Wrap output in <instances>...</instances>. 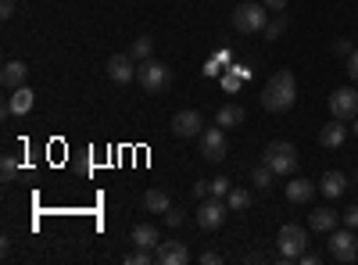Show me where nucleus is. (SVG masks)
Segmentation results:
<instances>
[{
  "label": "nucleus",
  "instance_id": "nucleus-1",
  "mask_svg": "<svg viewBox=\"0 0 358 265\" xmlns=\"http://www.w3.org/2000/svg\"><path fill=\"white\" fill-rule=\"evenodd\" d=\"M294 101H297V83H294V72L280 69L273 79L265 83V90H262V108H265V111H273V115H280V111H290V108H294Z\"/></svg>",
  "mask_w": 358,
  "mask_h": 265
},
{
  "label": "nucleus",
  "instance_id": "nucleus-2",
  "mask_svg": "<svg viewBox=\"0 0 358 265\" xmlns=\"http://www.w3.org/2000/svg\"><path fill=\"white\" fill-rule=\"evenodd\" d=\"M262 162L276 172V180L280 176H294L297 172V165H301V155H297V147L294 143H287V140H273L265 147V155H262Z\"/></svg>",
  "mask_w": 358,
  "mask_h": 265
},
{
  "label": "nucleus",
  "instance_id": "nucleus-3",
  "mask_svg": "<svg viewBox=\"0 0 358 265\" xmlns=\"http://www.w3.org/2000/svg\"><path fill=\"white\" fill-rule=\"evenodd\" d=\"M268 25V8L265 4H255V0H244V4L233 8V29L236 33H262Z\"/></svg>",
  "mask_w": 358,
  "mask_h": 265
},
{
  "label": "nucleus",
  "instance_id": "nucleus-4",
  "mask_svg": "<svg viewBox=\"0 0 358 265\" xmlns=\"http://www.w3.org/2000/svg\"><path fill=\"white\" fill-rule=\"evenodd\" d=\"M136 83L143 86L147 94H162L165 86L172 83V72L165 62H158V57H147V62L136 65Z\"/></svg>",
  "mask_w": 358,
  "mask_h": 265
},
{
  "label": "nucleus",
  "instance_id": "nucleus-5",
  "mask_svg": "<svg viewBox=\"0 0 358 265\" xmlns=\"http://www.w3.org/2000/svg\"><path fill=\"white\" fill-rule=\"evenodd\" d=\"M276 244H280V258L294 262V258H301V255L308 251V233H305V226L287 222V226H280V237H276Z\"/></svg>",
  "mask_w": 358,
  "mask_h": 265
},
{
  "label": "nucleus",
  "instance_id": "nucleus-6",
  "mask_svg": "<svg viewBox=\"0 0 358 265\" xmlns=\"http://www.w3.org/2000/svg\"><path fill=\"white\" fill-rule=\"evenodd\" d=\"M326 251H330L334 262H358V237H355V229H330V241H326Z\"/></svg>",
  "mask_w": 358,
  "mask_h": 265
},
{
  "label": "nucleus",
  "instance_id": "nucleus-7",
  "mask_svg": "<svg viewBox=\"0 0 358 265\" xmlns=\"http://www.w3.org/2000/svg\"><path fill=\"white\" fill-rule=\"evenodd\" d=\"M226 212H229V204H222V197H204L197 204V212H194V222L212 233V229H219L226 222Z\"/></svg>",
  "mask_w": 358,
  "mask_h": 265
},
{
  "label": "nucleus",
  "instance_id": "nucleus-8",
  "mask_svg": "<svg viewBox=\"0 0 358 265\" xmlns=\"http://www.w3.org/2000/svg\"><path fill=\"white\" fill-rule=\"evenodd\" d=\"M330 111H334V119H341V122L355 119L358 115V90L355 86H337V90L330 94Z\"/></svg>",
  "mask_w": 358,
  "mask_h": 265
},
{
  "label": "nucleus",
  "instance_id": "nucleus-9",
  "mask_svg": "<svg viewBox=\"0 0 358 265\" xmlns=\"http://www.w3.org/2000/svg\"><path fill=\"white\" fill-rule=\"evenodd\" d=\"M201 155H204V162H212V165H219L226 158V129L222 126H212V129L201 133Z\"/></svg>",
  "mask_w": 358,
  "mask_h": 265
},
{
  "label": "nucleus",
  "instance_id": "nucleus-10",
  "mask_svg": "<svg viewBox=\"0 0 358 265\" xmlns=\"http://www.w3.org/2000/svg\"><path fill=\"white\" fill-rule=\"evenodd\" d=\"M155 262L158 265H187L190 262V251H187L183 241H162L155 248Z\"/></svg>",
  "mask_w": 358,
  "mask_h": 265
},
{
  "label": "nucleus",
  "instance_id": "nucleus-11",
  "mask_svg": "<svg viewBox=\"0 0 358 265\" xmlns=\"http://www.w3.org/2000/svg\"><path fill=\"white\" fill-rule=\"evenodd\" d=\"M108 76L118 83V86H126L136 79V62H133V54H111L108 57Z\"/></svg>",
  "mask_w": 358,
  "mask_h": 265
},
{
  "label": "nucleus",
  "instance_id": "nucleus-12",
  "mask_svg": "<svg viewBox=\"0 0 358 265\" xmlns=\"http://www.w3.org/2000/svg\"><path fill=\"white\" fill-rule=\"evenodd\" d=\"M33 101H36V94L29 90V86H18V90H11V97L4 101L0 115H4V119H11V115H29L33 111Z\"/></svg>",
  "mask_w": 358,
  "mask_h": 265
},
{
  "label": "nucleus",
  "instance_id": "nucleus-13",
  "mask_svg": "<svg viewBox=\"0 0 358 265\" xmlns=\"http://www.w3.org/2000/svg\"><path fill=\"white\" fill-rule=\"evenodd\" d=\"M172 133L176 136H201L204 133V119H201V111H179L176 119H172Z\"/></svg>",
  "mask_w": 358,
  "mask_h": 265
},
{
  "label": "nucleus",
  "instance_id": "nucleus-14",
  "mask_svg": "<svg viewBox=\"0 0 358 265\" xmlns=\"http://www.w3.org/2000/svg\"><path fill=\"white\" fill-rule=\"evenodd\" d=\"M25 79H29V65L25 62H8L4 69H0V83H4L8 94L18 90V86H25Z\"/></svg>",
  "mask_w": 358,
  "mask_h": 265
},
{
  "label": "nucleus",
  "instance_id": "nucleus-15",
  "mask_svg": "<svg viewBox=\"0 0 358 265\" xmlns=\"http://www.w3.org/2000/svg\"><path fill=\"white\" fill-rule=\"evenodd\" d=\"M344 140H348V126H344L341 119H334L330 126H322V129H319V143H322V147H330V151L344 147Z\"/></svg>",
  "mask_w": 358,
  "mask_h": 265
},
{
  "label": "nucleus",
  "instance_id": "nucleus-16",
  "mask_svg": "<svg viewBox=\"0 0 358 265\" xmlns=\"http://www.w3.org/2000/svg\"><path fill=\"white\" fill-rule=\"evenodd\" d=\"M244 119H248V111H244L241 104H222V108L215 111V126H222V129L244 126Z\"/></svg>",
  "mask_w": 358,
  "mask_h": 265
},
{
  "label": "nucleus",
  "instance_id": "nucleus-17",
  "mask_svg": "<svg viewBox=\"0 0 358 265\" xmlns=\"http://www.w3.org/2000/svg\"><path fill=\"white\" fill-rule=\"evenodd\" d=\"M315 190H319V187L308 183V180H290V183H287V201H290V204H308V201L315 197Z\"/></svg>",
  "mask_w": 358,
  "mask_h": 265
},
{
  "label": "nucleus",
  "instance_id": "nucleus-18",
  "mask_svg": "<svg viewBox=\"0 0 358 265\" xmlns=\"http://www.w3.org/2000/svg\"><path fill=\"white\" fill-rule=\"evenodd\" d=\"M337 212L334 208H315V212H308V226L315 229V233H330V229H337Z\"/></svg>",
  "mask_w": 358,
  "mask_h": 265
},
{
  "label": "nucleus",
  "instance_id": "nucleus-19",
  "mask_svg": "<svg viewBox=\"0 0 358 265\" xmlns=\"http://www.w3.org/2000/svg\"><path fill=\"white\" fill-rule=\"evenodd\" d=\"M344 190H348V176L344 172H326L319 180V194H326V197H341Z\"/></svg>",
  "mask_w": 358,
  "mask_h": 265
},
{
  "label": "nucleus",
  "instance_id": "nucleus-20",
  "mask_svg": "<svg viewBox=\"0 0 358 265\" xmlns=\"http://www.w3.org/2000/svg\"><path fill=\"white\" fill-rule=\"evenodd\" d=\"M133 244L136 248H158L162 244V233L155 229V226H147V222H140V226H133Z\"/></svg>",
  "mask_w": 358,
  "mask_h": 265
},
{
  "label": "nucleus",
  "instance_id": "nucleus-21",
  "mask_svg": "<svg viewBox=\"0 0 358 265\" xmlns=\"http://www.w3.org/2000/svg\"><path fill=\"white\" fill-rule=\"evenodd\" d=\"M143 208L155 212V215H165V212L172 208V201H169L165 190H147V194H143Z\"/></svg>",
  "mask_w": 358,
  "mask_h": 265
},
{
  "label": "nucleus",
  "instance_id": "nucleus-22",
  "mask_svg": "<svg viewBox=\"0 0 358 265\" xmlns=\"http://www.w3.org/2000/svg\"><path fill=\"white\" fill-rule=\"evenodd\" d=\"M129 54H133V62H136V65L147 62V57H155V40H151V36H136L133 47H129Z\"/></svg>",
  "mask_w": 358,
  "mask_h": 265
},
{
  "label": "nucleus",
  "instance_id": "nucleus-23",
  "mask_svg": "<svg viewBox=\"0 0 358 265\" xmlns=\"http://www.w3.org/2000/svg\"><path fill=\"white\" fill-rule=\"evenodd\" d=\"M273 180H276V172H273V169H268L265 162L251 169V183H255L258 190H268V187H273Z\"/></svg>",
  "mask_w": 358,
  "mask_h": 265
},
{
  "label": "nucleus",
  "instance_id": "nucleus-24",
  "mask_svg": "<svg viewBox=\"0 0 358 265\" xmlns=\"http://www.w3.org/2000/svg\"><path fill=\"white\" fill-rule=\"evenodd\" d=\"M283 29H287V18H283V11H280L276 18H268V25L262 29V36H265V40H280Z\"/></svg>",
  "mask_w": 358,
  "mask_h": 265
},
{
  "label": "nucleus",
  "instance_id": "nucleus-25",
  "mask_svg": "<svg viewBox=\"0 0 358 265\" xmlns=\"http://www.w3.org/2000/svg\"><path fill=\"white\" fill-rule=\"evenodd\" d=\"M226 204H229L233 212H244L248 204H251V190H229L226 194Z\"/></svg>",
  "mask_w": 358,
  "mask_h": 265
},
{
  "label": "nucleus",
  "instance_id": "nucleus-26",
  "mask_svg": "<svg viewBox=\"0 0 358 265\" xmlns=\"http://www.w3.org/2000/svg\"><path fill=\"white\" fill-rule=\"evenodd\" d=\"M126 262H129V265H151V262H155V251H151V248H136L133 255H126Z\"/></svg>",
  "mask_w": 358,
  "mask_h": 265
},
{
  "label": "nucleus",
  "instance_id": "nucleus-27",
  "mask_svg": "<svg viewBox=\"0 0 358 265\" xmlns=\"http://www.w3.org/2000/svg\"><path fill=\"white\" fill-rule=\"evenodd\" d=\"M15 176H18V162H15V158L8 155L4 162H0V180H4V183H11Z\"/></svg>",
  "mask_w": 358,
  "mask_h": 265
},
{
  "label": "nucleus",
  "instance_id": "nucleus-28",
  "mask_svg": "<svg viewBox=\"0 0 358 265\" xmlns=\"http://www.w3.org/2000/svg\"><path fill=\"white\" fill-rule=\"evenodd\" d=\"M334 54H337V57H351V54H355V43L344 40V36H337V40H334Z\"/></svg>",
  "mask_w": 358,
  "mask_h": 265
},
{
  "label": "nucleus",
  "instance_id": "nucleus-29",
  "mask_svg": "<svg viewBox=\"0 0 358 265\" xmlns=\"http://www.w3.org/2000/svg\"><path fill=\"white\" fill-rule=\"evenodd\" d=\"M233 187H229V180H226V176H215V180H212V197H226Z\"/></svg>",
  "mask_w": 358,
  "mask_h": 265
},
{
  "label": "nucleus",
  "instance_id": "nucleus-30",
  "mask_svg": "<svg viewBox=\"0 0 358 265\" xmlns=\"http://www.w3.org/2000/svg\"><path fill=\"white\" fill-rule=\"evenodd\" d=\"M241 83H244V79L236 76V72H226V76H222V86H226L229 94H236V90H241Z\"/></svg>",
  "mask_w": 358,
  "mask_h": 265
},
{
  "label": "nucleus",
  "instance_id": "nucleus-31",
  "mask_svg": "<svg viewBox=\"0 0 358 265\" xmlns=\"http://www.w3.org/2000/svg\"><path fill=\"white\" fill-rule=\"evenodd\" d=\"M165 222H169V226H183L187 215H183V212H176V208H169V212H165Z\"/></svg>",
  "mask_w": 358,
  "mask_h": 265
},
{
  "label": "nucleus",
  "instance_id": "nucleus-32",
  "mask_svg": "<svg viewBox=\"0 0 358 265\" xmlns=\"http://www.w3.org/2000/svg\"><path fill=\"white\" fill-rule=\"evenodd\" d=\"M15 0H0V18H15Z\"/></svg>",
  "mask_w": 358,
  "mask_h": 265
},
{
  "label": "nucleus",
  "instance_id": "nucleus-33",
  "mask_svg": "<svg viewBox=\"0 0 358 265\" xmlns=\"http://www.w3.org/2000/svg\"><path fill=\"white\" fill-rule=\"evenodd\" d=\"M197 262H201V265H219V262H222V255H219V251H204Z\"/></svg>",
  "mask_w": 358,
  "mask_h": 265
},
{
  "label": "nucleus",
  "instance_id": "nucleus-34",
  "mask_svg": "<svg viewBox=\"0 0 358 265\" xmlns=\"http://www.w3.org/2000/svg\"><path fill=\"white\" fill-rule=\"evenodd\" d=\"M348 76H351V83H358V50L348 57Z\"/></svg>",
  "mask_w": 358,
  "mask_h": 265
},
{
  "label": "nucleus",
  "instance_id": "nucleus-35",
  "mask_svg": "<svg viewBox=\"0 0 358 265\" xmlns=\"http://www.w3.org/2000/svg\"><path fill=\"white\" fill-rule=\"evenodd\" d=\"M344 226L358 229V204H355V208H348V212H344Z\"/></svg>",
  "mask_w": 358,
  "mask_h": 265
},
{
  "label": "nucleus",
  "instance_id": "nucleus-36",
  "mask_svg": "<svg viewBox=\"0 0 358 265\" xmlns=\"http://www.w3.org/2000/svg\"><path fill=\"white\" fill-rule=\"evenodd\" d=\"M262 4L273 11V15H280V11H287V0H262Z\"/></svg>",
  "mask_w": 358,
  "mask_h": 265
},
{
  "label": "nucleus",
  "instance_id": "nucleus-37",
  "mask_svg": "<svg viewBox=\"0 0 358 265\" xmlns=\"http://www.w3.org/2000/svg\"><path fill=\"white\" fill-rule=\"evenodd\" d=\"M297 262H305V265H319V255H312V251H305L301 258H297Z\"/></svg>",
  "mask_w": 358,
  "mask_h": 265
},
{
  "label": "nucleus",
  "instance_id": "nucleus-38",
  "mask_svg": "<svg viewBox=\"0 0 358 265\" xmlns=\"http://www.w3.org/2000/svg\"><path fill=\"white\" fill-rule=\"evenodd\" d=\"M351 129H355V133H358V115H355V126H351Z\"/></svg>",
  "mask_w": 358,
  "mask_h": 265
}]
</instances>
